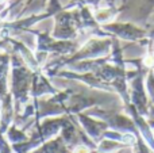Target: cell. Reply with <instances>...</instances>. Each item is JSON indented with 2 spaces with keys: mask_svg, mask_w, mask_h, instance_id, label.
<instances>
[{
  "mask_svg": "<svg viewBox=\"0 0 154 153\" xmlns=\"http://www.w3.org/2000/svg\"><path fill=\"white\" fill-rule=\"evenodd\" d=\"M76 153H89V152H88L87 148H84V146H80V148H77Z\"/></svg>",
  "mask_w": 154,
  "mask_h": 153,
  "instance_id": "cell-1",
  "label": "cell"
},
{
  "mask_svg": "<svg viewBox=\"0 0 154 153\" xmlns=\"http://www.w3.org/2000/svg\"><path fill=\"white\" fill-rule=\"evenodd\" d=\"M145 64H146V65H152L153 64V58H150V57H149V58L145 61Z\"/></svg>",
  "mask_w": 154,
  "mask_h": 153,
  "instance_id": "cell-2",
  "label": "cell"
}]
</instances>
